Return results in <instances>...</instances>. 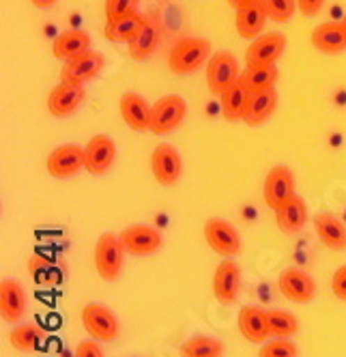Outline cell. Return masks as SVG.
<instances>
[{
  "mask_svg": "<svg viewBox=\"0 0 346 357\" xmlns=\"http://www.w3.org/2000/svg\"><path fill=\"white\" fill-rule=\"evenodd\" d=\"M209 59H211L209 39L185 37L172 47V52L168 56V65H170V71H175L179 75H187V73H194L196 69H200Z\"/></svg>",
  "mask_w": 346,
  "mask_h": 357,
  "instance_id": "obj_1",
  "label": "cell"
},
{
  "mask_svg": "<svg viewBox=\"0 0 346 357\" xmlns=\"http://www.w3.org/2000/svg\"><path fill=\"white\" fill-rule=\"evenodd\" d=\"M80 321L86 334L99 342H114L118 338V331H120L118 319L104 303H99V301L86 303L80 312Z\"/></svg>",
  "mask_w": 346,
  "mask_h": 357,
  "instance_id": "obj_2",
  "label": "cell"
},
{
  "mask_svg": "<svg viewBox=\"0 0 346 357\" xmlns=\"http://www.w3.org/2000/svg\"><path fill=\"white\" fill-rule=\"evenodd\" d=\"M187 114V104L181 95H164L151 106V125L148 132L157 136L172 134L183 123Z\"/></svg>",
  "mask_w": 346,
  "mask_h": 357,
  "instance_id": "obj_3",
  "label": "cell"
},
{
  "mask_svg": "<svg viewBox=\"0 0 346 357\" xmlns=\"http://www.w3.org/2000/svg\"><path fill=\"white\" fill-rule=\"evenodd\" d=\"M123 263H125V250L118 241V235L104 233L95 243V269L99 278L114 282L123 271Z\"/></svg>",
  "mask_w": 346,
  "mask_h": 357,
  "instance_id": "obj_4",
  "label": "cell"
},
{
  "mask_svg": "<svg viewBox=\"0 0 346 357\" xmlns=\"http://www.w3.org/2000/svg\"><path fill=\"white\" fill-rule=\"evenodd\" d=\"M205 241L209 243V248L219 254L224 259H235L241 252V237L237 233V228L221 218H211L205 222Z\"/></svg>",
  "mask_w": 346,
  "mask_h": 357,
  "instance_id": "obj_5",
  "label": "cell"
},
{
  "mask_svg": "<svg viewBox=\"0 0 346 357\" xmlns=\"http://www.w3.org/2000/svg\"><path fill=\"white\" fill-rule=\"evenodd\" d=\"M104 65H106V61H104L102 52H97V50H86V52L65 61V65L61 69V82L84 86L86 82L95 80L97 75L102 73Z\"/></svg>",
  "mask_w": 346,
  "mask_h": 357,
  "instance_id": "obj_6",
  "label": "cell"
},
{
  "mask_svg": "<svg viewBox=\"0 0 346 357\" xmlns=\"http://www.w3.org/2000/svg\"><path fill=\"white\" fill-rule=\"evenodd\" d=\"M118 241L123 250H125V254H132V257H153L164 245L159 231H155L153 226H140V224L127 226L118 235Z\"/></svg>",
  "mask_w": 346,
  "mask_h": 357,
  "instance_id": "obj_7",
  "label": "cell"
},
{
  "mask_svg": "<svg viewBox=\"0 0 346 357\" xmlns=\"http://www.w3.org/2000/svg\"><path fill=\"white\" fill-rule=\"evenodd\" d=\"M84 166H86L84 146L78 144H61L45 160V168L49 176L54 178H69L73 174H78Z\"/></svg>",
  "mask_w": 346,
  "mask_h": 357,
  "instance_id": "obj_8",
  "label": "cell"
},
{
  "mask_svg": "<svg viewBox=\"0 0 346 357\" xmlns=\"http://www.w3.org/2000/svg\"><path fill=\"white\" fill-rule=\"evenodd\" d=\"M239 63L230 52H215L207 63V84L213 95H221L233 82L239 80Z\"/></svg>",
  "mask_w": 346,
  "mask_h": 357,
  "instance_id": "obj_9",
  "label": "cell"
},
{
  "mask_svg": "<svg viewBox=\"0 0 346 357\" xmlns=\"http://www.w3.org/2000/svg\"><path fill=\"white\" fill-rule=\"evenodd\" d=\"M286 50V37L282 33H265L252 41L245 52L247 67H267L276 65Z\"/></svg>",
  "mask_w": 346,
  "mask_h": 357,
  "instance_id": "obj_10",
  "label": "cell"
},
{
  "mask_svg": "<svg viewBox=\"0 0 346 357\" xmlns=\"http://www.w3.org/2000/svg\"><path fill=\"white\" fill-rule=\"evenodd\" d=\"M151 170L155 181L164 188L175 185L181 174H183V162L179 151L172 144H159L155 146L153 155H151Z\"/></svg>",
  "mask_w": 346,
  "mask_h": 357,
  "instance_id": "obj_11",
  "label": "cell"
},
{
  "mask_svg": "<svg viewBox=\"0 0 346 357\" xmlns=\"http://www.w3.org/2000/svg\"><path fill=\"white\" fill-rule=\"evenodd\" d=\"M280 293L292 303H310L316 295L314 278L297 267H288L278 278Z\"/></svg>",
  "mask_w": 346,
  "mask_h": 357,
  "instance_id": "obj_12",
  "label": "cell"
},
{
  "mask_svg": "<svg viewBox=\"0 0 346 357\" xmlns=\"http://www.w3.org/2000/svg\"><path fill=\"white\" fill-rule=\"evenodd\" d=\"M262 194H265V202L269 209H278L288 198H292L297 192H294V176H292L290 168L288 166L271 168L269 174L265 176Z\"/></svg>",
  "mask_w": 346,
  "mask_h": 357,
  "instance_id": "obj_13",
  "label": "cell"
},
{
  "mask_svg": "<svg viewBox=\"0 0 346 357\" xmlns=\"http://www.w3.org/2000/svg\"><path fill=\"white\" fill-rule=\"evenodd\" d=\"M241 289V267L226 259L215 267L213 273V295L221 305H230L237 301Z\"/></svg>",
  "mask_w": 346,
  "mask_h": 357,
  "instance_id": "obj_14",
  "label": "cell"
},
{
  "mask_svg": "<svg viewBox=\"0 0 346 357\" xmlns=\"http://www.w3.org/2000/svg\"><path fill=\"white\" fill-rule=\"evenodd\" d=\"M237 327H239V334L247 342L262 344L271 338L267 310L258 308V305H243L237 314Z\"/></svg>",
  "mask_w": 346,
  "mask_h": 357,
  "instance_id": "obj_15",
  "label": "cell"
},
{
  "mask_svg": "<svg viewBox=\"0 0 346 357\" xmlns=\"http://www.w3.org/2000/svg\"><path fill=\"white\" fill-rule=\"evenodd\" d=\"M84 89L82 84H69V82H61L58 86H54L47 95V112L56 116V119H65L76 112L82 101H84Z\"/></svg>",
  "mask_w": 346,
  "mask_h": 357,
  "instance_id": "obj_16",
  "label": "cell"
},
{
  "mask_svg": "<svg viewBox=\"0 0 346 357\" xmlns=\"http://www.w3.org/2000/svg\"><path fill=\"white\" fill-rule=\"evenodd\" d=\"M84 155H86V170L91 174H106L116 158V146L114 140L108 134H97L93 136L86 146H84Z\"/></svg>",
  "mask_w": 346,
  "mask_h": 357,
  "instance_id": "obj_17",
  "label": "cell"
},
{
  "mask_svg": "<svg viewBox=\"0 0 346 357\" xmlns=\"http://www.w3.org/2000/svg\"><path fill=\"white\" fill-rule=\"evenodd\" d=\"M26 314V293L13 278H3L0 282V317L5 323H19Z\"/></svg>",
  "mask_w": 346,
  "mask_h": 357,
  "instance_id": "obj_18",
  "label": "cell"
},
{
  "mask_svg": "<svg viewBox=\"0 0 346 357\" xmlns=\"http://www.w3.org/2000/svg\"><path fill=\"white\" fill-rule=\"evenodd\" d=\"M120 119L134 132H146L151 125V106L148 101L138 93H125L118 101Z\"/></svg>",
  "mask_w": 346,
  "mask_h": 357,
  "instance_id": "obj_19",
  "label": "cell"
},
{
  "mask_svg": "<svg viewBox=\"0 0 346 357\" xmlns=\"http://www.w3.org/2000/svg\"><path fill=\"white\" fill-rule=\"evenodd\" d=\"M274 213H276L278 228L286 235H294V233L304 231V226L308 224V205L299 194L288 198L284 205L274 209Z\"/></svg>",
  "mask_w": 346,
  "mask_h": 357,
  "instance_id": "obj_20",
  "label": "cell"
},
{
  "mask_svg": "<svg viewBox=\"0 0 346 357\" xmlns=\"http://www.w3.org/2000/svg\"><path fill=\"white\" fill-rule=\"evenodd\" d=\"M278 106V91L267 89V91H256L247 95V104L243 112V121L250 127H258L269 121V116L276 112Z\"/></svg>",
  "mask_w": 346,
  "mask_h": 357,
  "instance_id": "obj_21",
  "label": "cell"
},
{
  "mask_svg": "<svg viewBox=\"0 0 346 357\" xmlns=\"http://www.w3.org/2000/svg\"><path fill=\"white\" fill-rule=\"evenodd\" d=\"M267 20H269V15H267L260 0H252V3H247L237 9L235 26L243 39H256L262 35Z\"/></svg>",
  "mask_w": 346,
  "mask_h": 357,
  "instance_id": "obj_22",
  "label": "cell"
},
{
  "mask_svg": "<svg viewBox=\"0 0 346 357\" xmlns=\"http://www.w3.org/2000/svg\"><path fill=\"white\" fill-rule=\"evenodd\" d=\"M312 45L323 54H340L346 50V29L342 22H325L312 31Z\"/></svg>",
  "mask_w": 346,
  "mask_h": 357,
  "instance_id": "obj_23",
  "label": "cell"
},
{
  "mask_svg": "<svg viewBox=\"0 0 346 357\" xmlns=\"http://www.w3.org/2000/svg\"><path fill=\"white\" fill-rule=\"evenodd\" d=\"M159 37H162V31H159L157 20H153L151 15H146L144 26L129 41V56L134 61H146V59H151L155 54L157 45H159Z\"/></svg>",
  "mask_w": 346,
  "mask_h": 357,
  "instance_id": "obj_24",
  "label": "cell"
},
{
  "mask_svg": "<svg viewBox=\"0 0 346 357\" xmlns=\"http://www.w3.org/2000/svg\"><path fill=\"white\" fill-rule=\"evenodd\" d=\"M314 231H316L318 239L329 250H333V252L346 250V226L336 215H331V213L314 215Z\"/></svg>",
  "mask_w": 346,
  "mask_h": 357,
  "instance_id": "obj_25",
  "label": "cell"
},
{
  "mask_svg": "<svg viewBox=\"0 0 346 357\" xmlns=\"http://www.w3.org/2000/svg\"><path fill=\"white\" fill-rule=\"evenodd\" d=\"M86 50H91V35L80 29L63 31L52 43V54L54 59H61V61H69L73 56L86 52Z\"/></svg>",
  "mask_w": 346,
  "mask_h": 357,
  "instance_id": "obj_26",
  "label": "cell"
},
{
  "mask_svg": "<svg viewBox=\"0 0 346 357\" xmlns=\"http://www.w3.org/2000/svg\"><path fill=\"white\" fill-rule=\"evenodd\" d=\"M45 340V331L35 323H22L9 331V344L19 353H33Z\"/></svg>",
  "mask_w": 346,
  "mask_h": 357,
  "instance_id": "obj_27",
  "label": "cell"
},
{
  "mask_svg": "<svg viewBox=\"0 0 346 357\" xmlns=\"http://www.w3.org/2000/svg\"><path fill=\"white\" fill-rule=\"evenodd\" d=\"M247 91L241 80L233 82L224 93L219 95V101H221V114H224L226 121L235 123V121H243V112H245V104H247Z\"/></svg>",
  "mask_w": 346,
  "mask_h": 357,
  "instance_id": "obj_28",
  "label": "cell"
},
{
  "mask_svg": "<svg viewBox=\"0 0 346 357\" xmlns=\"http://www.w3.org/2000/svg\"><path fill=\"white\" fill-rule=\"evenodd\" d=\"M280 78V71L278 65H267V67H245V71L239 75L241 84L250 91H267V89H274L276 82Z\"/></svg>",
  "mask_w": 346,
  "mask_h": 357,
  "instance_id": "obj_29",
  "label": "cell"
},
{
  "mask_svg": "<svg viewBox=\"0 0 346 357\" xmlns=\"http://www.w3.org/2000/svg\"><path fill=\"white\" fill-rule=\"evenodd\" d=\"M179 357H224V344L213 336H191L179 347Z\"/></svg>",
  "mask_w": 346,
  "mask_h": 357,
  "instance_id": "obj_30",
  "label": "cell"
},
{
  "mask_svg": "<svg viewBox=\"0 0 346 357\" xmlns=\"http://www.w3.org/2000/svg\"><path fill=\"white\" fill-rule=\"evenodd\" d=\"M144 22H146V15H140L138 11L127 15V17H120L116 22H110L108 26H106V37L110 41H132L140 29L144 26Z\"/></svg>",
  "mask_w": 346,
  "mask_h": 357,
  "instance_id": "obj_31",
  "label": "cell"
},
{
  "mask_svg": "<svg viewBox=\"0 0 346 357\" xmlns=\"http://www.w3.org/2000/svg\"><path fill=\"white\" fill-rule=\"evenodd\" d=\"M271 338H292L299 331V319L286 310H267Z\"/></svg>",
  "mask_w": 346,
  "mask_h": 357,
  "instance_id": "obj_32",
  "label": "cell"
},
{
  "mask_svg": "<svg viewBox=\"0 0 346 357\" xmlns=\"http://www.w3.org/2000/svg\"><path fill=\"white\" fill-rule=\"evenodd\" d=\"M258 357H299V349L290 338H269L260 344Z\"/></svg>",
  "mask_w": 346,
  "mask_h": 357,
  "instance_id": "obj_33",
  "label": "cell"
},
{
  "mask_svg": "<svg viewBox=\"0 0 346 357\" xmlns=\"http://www.w3.org/2000/svg\"><path fill=\"white\" fill-rule=\"evenodd\" d=\"M269 20H274V22H288L294 11L299 9L297 7V0H260Z\"/></svg>",
  "mask_w": 346,
  "mask_h": 357,
  "instance_id": "obj_34",
  "label": "cell"
},
{
  "mask_svg": "<svg viewBox=\"0 0 346 357\" xmlns=\"http://www.w3.org/2000/svg\"><path fill=\"white\" fill-rule=\"evenodd\" d=\"M138 5H140V0H106V20L108 24L110 22H116L120 17H127L132 13L138 11Z\"/></svg>",
  "mask_w": 346,
  "mask_h": 357,
  "instance_id": "obj_35",
  "label": "cell"
},
{
  "mask_svg": "<svg viewBox=\"0 0 346 357\" xmlns=\"http://www.w3.org/2000/svg\"><path fill=\"white\" fill-rule=\"evenodd\" d=\"M73 357H104V351H102V347H99V340L88 338V340H82L76 347Z\"/></svg>",
  "mask_w": 346,
  "mask_h": 357,
  "instance_id": "obj_36",
  "label": "cell"
},
{
  "mask_svg": "<svg viewBox=\"0 0 346 357\" xmlns=\"http://www.w3.org/2000/svg\"><path fill=\"white\" fill-rule=\"evenodd\" d=\"M331 291L340 301H346V265L338 267L331 278Z\"/></svg>",
  "mask_w": 346,
  "mask_h": 357,
  "instance_id": "obj_37",
  "label": "cell"
},
{
  "mask_svg": "<svg viewBox=\"0 0 346 357\" xmlns=\"http://www.w3.org/2000/svg\"><path fill=\"white\" fill-rule=\"evenodd\" d=\"M325 0H297V7H299V11L308 17L316 15L320 11V7H323Z\"/></svg>",
  "mask_w": 346,
  "mask_h": 357,
  "instance_id": "obj_38",
  "label": "cell"
},
{
  "mask_svg": "<svg viewBox=\"0 0 346 357\" xmlns=\"http://www.w3.org/2000/svg\"><path fill=\"white\" fill-rule=\"evenodd\" d=\"M31 3L35 5V7H39V9H49L52 7L56 0H31Z\"/></svg>",
  "mask_w": 346,
  "mask_h": 357,
  "instance_id": "obj_39",
  "label": "cell"
},
{
  "mask_svg": "<svg viewBox=\"0 0 346 357\" xmlns=\"http://www.w3.org/2000/svg\"><path fill=\"white\" fill-rule=\"evenodd\" d=\"M247 3H252V0H228V5H230L233 9H239V7H243V5H247Z\"/></svg>",
  "mask_w": 346,
  "mask_h": 357,
  "instance_id": "obj_40",
  "label": "cell"
},
{
  "mask_svg": "<svg viewBox=\"0 0 346 357\" xmlns=\"http://www.w3.org/2000/svg\"><path fill=\"white\" fill-rule=\"evenodd\" d=\"M342 24H344V29H346V15L342 17Z\"/></svg>",
  "mask_w": 346,
  "mask_h": 357,
  "instance_id": "obj_41",
  "label": "cell"
}]
</instances>
